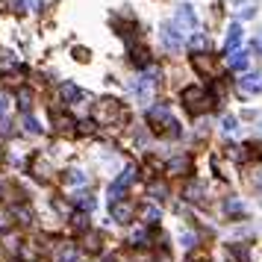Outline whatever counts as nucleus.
I'll list each match as a JSON object with an SVG mask.
<instances>
[{
  "label": "nucleus",
  "mask_w": 262,
  "mask_h": 262,
  "mask_svg": "<svg viewBox=\"0 0 262 262\" xmlns=\"http://www.w3.org/2000/svg\"><path fill=\"white\" fill-rule=\"evenodd\" d=\"M133 180H136V168H133V165H127V168L118 174V180L112 183V189H109V195H112V203H115V200H121L124 189H127V185H130Z\"/></svg>",
  "instance_id": "obj_1"
},
{
  "label": "nucleus",
  "mask_w": 262,
  "mask_h": 262,
  "mask_svg": "<svg viewBox=\"0 0 262 262\" xmlns=\"http://www.w3.org/2000/svg\"><path fill=\"white\" fill-rule=\"evenodd\" d=\"M159 35H162V42H165V47H168V50H180V47H183V35L177 32V27H174V24H168V21H165V24L159 27Z\"/></svg>",
  "instance_id": "obj_2"
},
{
  "label": "nucleus",
  "mask_w": 262,
  "mask_h": 262,
  "mask_svg": "<svg viewBox=\"0 0 262 262\" xmlns=\"http://www.w3.org/2000/svg\"><path fill=\"white\" fill-rule=\"evenodd\" d=\"M133 89H136L139 100H141V103H147V97H151V89H154V74H141V77L133 83Z\"/></svg>",
  "instance_id": "obj_3"
},
{
  "label": "nucleus",
  "mask_w": 262,
  "mask_h": 262,
  "mask_svg": "<svg viewBox=\"0 0 262 262\" xmlns=\"http://www.w3.org/2000/svg\"><path fill=\"white\" fill-rule=\"evenodd\" d=\"M177 24H180V27L195 30V27H198V15H195V9H192V6H180V12H177Z\"/></svg>",
  "instance_id": "obj_4"
},
{
  "label": "nucleus",
  "mask_w": 262,
  "mask_h": 262,
  "mask_svg": "<svg viewBox=\"0 0 262 262\" xmlns=\"http://www.w3.org/2000/svg\"><path fill=\"white\" fill-rule=\"evenodd\" d=\"M239 42H242V27L233 24V27L227 30V53H233V50L239 47Z\"/></svg>",
  "instance_id": "obj_5"
},
{
  "label": "nucleus",
  "mask_w": 262,
  "mask_h": 262,
  "mask_svg": "<svg viewBox=\"0 0 262 262\" xmlns=\"http://www.w3.org/2000/svg\"><path fill=\"white\" fill-rule=\"evenodd\" d=\"M259 89H262V77H259V74H247V77L242 80V92H247V94L253 92L256 94Z\"/></svg>",
  "instance_id": "obj_6"
},
{
  "label": "nucleus",
  "mask_w": 262,
  "mask_h": 262,
  "mask_svg": "<svg viewBox=\"0 0 262 262\" xmlns=\"http://www.w3.org/2000/svg\"><path fill=\"white\" fill-rule=\"evenodd\" d=\"M112 215H115V221L127 224V221H130V215H133V209H130L127 203H121V200H115V203H112Z\"/></svg>",
  "instance_id": "obj_7"
},
{
  "label": "nucleus",
  "mask_w": 262,
  "mask_h": 262,
  "mask_svg": "<svg viewBox=\"0 0 262 262\" xmlns=\"http://www.w3.org/2000/svg\"><path fill=\"white\" fill-rule=\"evenodd\" d=\"M62 97H65L68 103H77V100H80V97H86V94H83L77 86H74V83H65V86H62Z\"/></svg>",
  "instance_id": "obj_8"
},
{
  "label": "nucleus",
  "mask_w": 262,
  "mask_h": 262,
  "mask_svg": "<svg viewBox=\"0 0 262 262\" xmlns=\"http://www.w3.org/2000/svg\"><path fill=\"white\" fill-rule=\"evenodd\" d=\"M230 68H233V71L247 68V53H245V50H233V53H230Z\"/></svg>",
  "instance_id": "obj_9"
},
{
  "label": "nucleus",
  "mask_w": 262,
  "mask_h": 262,
  "mask_svg": "<svg viewBox=\"0 0 262 262\" xmlns=\"http://www.w3.org/2000/svg\"><path fill=\"white\" fill-rule=\"evenodd\" d=\"M192 47H195V50H203V47H209V39L198 32V35H192Z\"/></svg>",
  "instance_id": "obj_10"
},
{
  "label": "nucleus",
  "mask_w": 262,
  "mask_h": 262,
  "mask_svg": "<svg viewBox=\"0 0 262 262\" xmlns=\"http://www.w3.org/2000/svg\"><path fill=\"white\" fill-rule=\"evenodd\" d=\"M12 65H15L12 53H9V50H0V68H12Z\"/></svg>",
  "instance_id": "obj_11"
},
{
  "label": "nucleus",
  "mask_w": 262,
  "mask_h": 262,
  "mask_svg": "<svg viewBox=\"0 0 262 262\" xmlns=\"http://www.w3.org/2000/svg\"><path fill=\"white\" fill-rule=\"evenodd\" d=\"M86 180H89V177L80 174V171H71V174H68V183H74V185H80V183H86Z\"/></svg>",
  "instance_id": "obj_12"
},
{
  "label": "nucleus",
  "mask_w": 262,
  "mask_h": 262,
  "mask_svg": "<svg viewBox=\"0 0 262 262\" xmlns=\"http://www.w3.org/2000/svg\"><path fill=\"white\" fill-rule=\"evenodd\" d=\"M256 15V6H242L239 9V18H253Z\"/></svg>",
  "instance_id": "obj_13"
},
{
  "label": "nucleus",
  "mask_w": 262,
  "mask_h": 262,
  "mask_svg": "<svg viewBox=\"0 0 262 262\" xmlns=\"http://www.w3.org/2000/svg\"><path fill=\"white\" fill-rule=\"evenodd\" d=\"M80 206H83V209H94V198H92V195H89V198L83 195V198H80Z\"/></svg>",
  "instance_id": "obj_14"
},
{
  "label": "nucleus",
  "mask_w": 262,
  "mask_h": 262,
  "mask_svg": "<svg viewBox=\"0 0 262 262\" xmlns=\"http://www.w3.org/2000/svg\"><path fill=\"white\" fill-rule=\"evenodd\" d=\"M27 130H32V133H39L42 127H39V121H35V118H30V115H27Z\"/></svg>",
  "instance_id": "obj_15"
},
{
  "label": "nucleus",
  "mask_w": 262,
  "mask_h": 262,
  "mask_svg": "<svg viewBox=\"0 0 262 262\" xmlns=\"http://www.w3.org/2000/svg\"><path fill=\"white\" fill-rule=\"evenodd\" d=\"M9 109V97L3 94V92H0V115H3V112Z\"/></svg>",
  "instance_id": "obj_16"
},
{
  "label": "nucleus",
  "mask_w": 262,
  "mask_h": 262,
  "mask_svg": "<svg viewBox=\"0 0 262 262\" xmlns=\"http://www.w3.org/2000/svg\"><path fill=\"white\" fill-rule=\"evenodd\" d=\"M227 212H242V203L239 200H227Z\"/></svg>",
  "instance_id": "obj_17"
},
{
  "label": "nucleus",
  "mask_w": 262,
  "mask_h": 262,
  "mask_svg": "<svg viewBox=\"0 0 262 262\" xmlns=\"http://www.w3.org/2000/svg\"><path fill=\"white\" fill-rule=\"evenodd\" d=\"M156 215H159V212H156L154 206H151V209H144V218H147V221H156Z\"/></svg>",
  "instance_id": "obj_18"
},
{
  "label": "nucleus",
  "mask_w": 262,
  "mask_h": 262,
  "mask_svg": "<svg viewBox=\"0 0 262 262\" xmlns=\"http://www.w3.org/2000/svg\"><path fill=\"white\" fill-rule=\"evenodd\" d=\"M183 242H185V247H195V236H192V233H185Z\"/></svg>",
  "instance_id": "obj_19"
},
{
  "label": "nucleus",
  "mask_w": 262,
  "mask_h": 262,
  "mask_svg": "<svg viewBox=\"0 0 262 262\" xmlns=\"http://www.w3.org/2000/svg\"><path fill=\"white\" fill-rule=\"evenodd\" d=\"M224 130H236V118H224Z\"/></svg>",
  "instance_id": "obj_20"
}]
</instances>
